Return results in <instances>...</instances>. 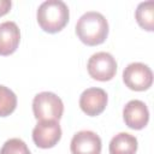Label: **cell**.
Instances as JSON below:
<instances>
[{
    "label": "cell",
    "instance_id": "cell-12",
    "mask_svg": "<svg viewBox=\"0 0 154 154\" xmlns=\"http://www.w3.org/2000/svg\"><path fill=\"white\" fill-rule=\"evenodd\" d=\"M135 18L142 29L147 31H153L154 30V2L149 0V1L138 4L135 11Z\"/></svg>",
    "mask_w": 154,
    "mask_h": 154
},
{
    "label": "cell",
    "instance_id": "cell-3",
    "mask_svg": "<svg viewBox=\"0 0 154 154\" xmlns=\"http://www.w3.org/2000/svg\"><path fill=\"white\" fill-rule=\"evenodd\" d=\"M32 112L37 122L57 120L63 117L64 103L61 99L51 91H42L35 95L32 100Z\"/></svg>",
    "mask_w": 154,
    "mask_h": 154
},
{
    "label": "cell",
    "instance_id": "cell-4",
    "mask_svg": "<svg viewBox=\"0 0 154 154\" xmlns=\"http://www.w3.org/2000/svg\"><path fill=\"white\" fill-rule=\"evenodd\" d=\"M87 70L93 79L107 82L116 76L117 61L112 54L107 52H97L89 58Z\"/></svg>",
    "mask_w": 154,
    "mask_h": 154
},
{
    "label": "cell",
    "instance_id": "cell-5",
    "mask_svg": "<svg viewBox=\"0 0 154 154\" xmlns=\"http://www.w3.org/2000/svg\"><path fill=\"white\" fill-rule=\"evenodd\" d=\"M125 85L135 91H144L152 87L153 72L143 63H131L123 71Z\"/></svg>",
    "mask_w": 154,
    "mask_h": 154
},
{
    "label": "cell",
    "instance_id": "cell-10",
    "mask_svg": "<svg viewBox=\"0 0 154 154\" xmlns=\"http://www.w3.org/2000/svg\"><path fill=\"white\" fill-rule=\"evenodd\" d=\"M20 31L18 25L7 20L0 24V55L7 57L14 53L19 46Z\"/></svg>",
    "mask_w": 154,
    "mask_h": 154
},
{
    "label": "cell",
    "instance_id": "cell-7",
    "mask_svg": "<svg viewBox=\"0 0 154 154\" xmlns=\"http://www.w3.org/2000/svg\"><path fill=\"white\" fill-rule=\"evenodd\" d=\"M107 94L101 88H88L79 96V107L89 117L101 114L107 106Z\"/></svg>",
    "mask_w": 154,
    "mask_h": 154
},
{
    "label": "cell",
    "instance_id": "cell-8",
    "mask_svg": "<svg viewBox=\"0 0 154 154\" xmlns=\"http://www.w3.org/2000/svg\"><path fill=\"white\" fill-rule=\"evenodd\" d=\"M102 142L100 136L90 130H82L73 135L70 150L71 154H100Z\"/></svg>",
    "mask_w": 154,
    "mask_h": 154
},
{
    "label": "cell",
    "instance_id": "cell-2",
    "mask_svg": "<svg viewBox=\"0 0 154 154\" xmlns=\"http://www.w3.org/2000/svg\"><path fill=\"white\" fill-rule=\"evenodd\" d=\"M36 18L43 31L55 34L63 30L69 23L70 11L67 5L61 0H47L38 6Z\"/></svg>",
    "mask_w": 154,
    "mask_h": 154
},
{
    "label": "cell",
    "instance_id": "cell-11",
    "mask_svg": "<svg viewBox=\"0 0 154 154\" xmlns=\"http://www.w3.org/2000/svg\"><path fill=\"white\" fill-rule=\"evenodd\" d=\"M137 138L128 132H119L112 137L108 150L109 154H135L137 152Z\"/></svg>",
    "mask_w": 154,
    "mask_h": 154
},
{
    "label": "cell",
    "instance_id": "cell-13",
    "mask_svg": "<svg viewBox=\"0 0 154 154\" xmlns=\"http://www.w3.org/2000/svg\"><path fill=\"white\" fill-rule=\"evenodd\" d=\"M17 107L16 94L5 85L0 84V117H7Z\"/></svg>",
    "mask_w": 154,
    "mask_h": 154
},
{
    "label": "cell",
    "instance_id": "cell-1",
    "mask_svg": "<svg viewBox=\"0 0 154 154\" xmlns=\"http://www.w3.org/2000/svg\"><path fill=\"white\" fill-rule=\"evenodd\" d=\"M76 35L87 46L101 45L108 36V22L100 12H85L76 24Z\"/></svg>",
    "mask_w": 154,
    "mask_h": 154
},
{
    "label": "cell",
    "instance_id": "cell-9",
    "mask_svg": "<svg viewBox=\"0 0 154 154\" xmlns=\"http://www.w3.org/2000/svg\"><path fill=\"white\" fill-rule=\"evenodd\" d=\"M123 119L125 125L132 130H142L149 122V111L141 100H131L123 108Z\"/></svg>",
    "mask_w": 154,
    "mask_h": 154
},
{
    "label": "cell",
    "instance_id": "cell-6",
    "mask_svg": "<svg viewBox=\"0 0 154 154\" xmlns=\"http://www.w3.org/2000/svg\"><path fill=\"white\" fill-rule=\"evenodd\" d=\"M61 138V128L57 120L37 122L32 129V141L42 149L53 148Z\"/></svg>",
    "mask_w": 154,
    "mask_h": 154
},
{
    "label": "cell",
    "instance_id": "cell-15",
    "mask_svg": "<svg viewBox=\"0 0 154 154\" xmlns=\"http://www.w3.org/2000/svg\"><path fill=\"white\" fill-rule=\"evenodd\" d=\"M12 2L8 0H0V17L5 16L6 13H8V11L11 10Z\"/></svg>",
    "mask_w": 154,
    "mask_h": 154
},
{
    "label": "cell",
    "instance_id": "cell-14",
    "mask_svg": "<svg viewBox=\"0 0 154 154\" xmlns=\"http://www.w3.org/2000/svg\"><path fill=\"white\" fill-rule=\"evenodd\" d=\"M0 154H31L26 143L20 138H10L7 140L1 149Z\"/></svg>",
    "mask_w": 154,
    "mask_h": 154
}]
</instances>
